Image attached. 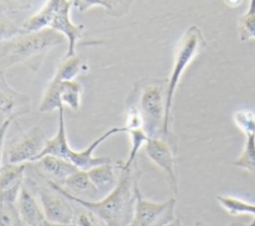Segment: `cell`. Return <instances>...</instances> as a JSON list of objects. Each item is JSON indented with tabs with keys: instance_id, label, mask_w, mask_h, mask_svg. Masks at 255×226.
Listing matches in <instances>:
<instances>
[{
	"instance_id": "obj_1",
	"label": "cell",
	"mask_w": 255,
	"mask_h": 226,
	"mask_svg": "<svg viewBox=\"0 0 255 226\" xmlns=\"http://www.w3.org/2000/svg\"><path fill=\"white\" fill-rule=\"evenodd\" d=\"M117 185L101 200L91 201L69 192L62 185L40 174L48 185L65 195L72 202L94 212L106 226H127L134 207V188L138 183V175L132 172V167L128 170L120 169Z\"/></svg>"
},
{
	"instance_id": "obj_2",
	"label": "cell",
	"mask_w": 255,
	"mask_h": 226,
	"mask_svg": "<svg viewBox=\"0 0 255 226\" xmlns=\"http://www.w3.org/2000/svg\"><path fill=\"white\" fill-rule=\"evenodd\" d=\"M64 43L65 37L50 28L20 34L0 44V70L23 64L36 72L45 56Z\"/></svg>"
},
{
	"instance_id": "obj_3",
	"label": "cell",
	"mask_w": 255,
	"mask_h": 226,
	"mask_svg": "<svg viewBox=\"0 0 255 226\" xmlns=\"http://www.w3.org/2000/svg\"><path fill=\"white\" fill-rule=\"evenodd\" d=\"M71 0H47L42 8L29 17L21 25L22 33H29L50 28L63 35L67 41V51L64 57L76 54V46L83 33V26L76 25L71 20Z\"/></svg>"
},
{
	"instance_id": "obj_4",
	"label": "cell",
	"mask_w": 255,
	"mask_h": 226,
	"mask_svg": "<svg viewBox=\"0 0 255 226\" xmlns=\"http://www.w3.org/2000/svg\"><path fill=\"white\" fill-rule=\"evenodd\" d=\"M204 46L205 41L200 28L193 25L185 31L176 47L171 72L165 89V113L163 124L164 136H167L169 133L172 102L180 78L186 67Z\"/></svg>"
},
{
	"instance_id": "obj_5",
	"label": "cell",
	"mask_w": 255,
	"mask_h": 226,
	"mask_svg": "<svg viewBox=\"0 0 255 226\" xmlns=\"http://www.w3.org/2000/svg\"><path fill=\"white\" fill-rule=\"evenodd\" d=\"M165 89L161 82L153 81L141 87L135 104L142 117L143 129L148 137H163Z\"/></svg>"
},
{
	"instance_id": "obj_6",
	"label": "cell",
	"mask_w": 255,
	"mask_h": 226,
	"mask_svg": "<svg viewBox=\"0 0 255 226\" xmlns=\"http://www.w3.org/2000/svg\"><path fill=\"white\" fill-rule=\"evenodd\" d=\"M135 200L132 217L127 226H164L175 219L176 199L169 198L163 202L146 199L136 183Z\"/></svg>"
},
{
	"instance_id": "obj_7",
	"label": "cell",
	"mask_w": 255,
	"mask_h": 226,
	"mask_svg": "<svg viewBox=\"0 0 255 226\" xmlns=\"http://www.w3.org/2000/svg\"><path fill=\"white\" fill-rule=\"evenodd\" d=\"M37 195L45 220L63 225H70L74 222L76 213L71 204L72 201L65 195L50 186L49 188L39 186L37 188Z\"/></svg>"
},
{
	"instance_id": "obj_8",
	"label": "cell",
	"mask_w": 255,
	"mask_h": 226,
	"mask_svg": "<svg viewBox=\"0 0 255 226\" xmlns=\"http://www.w3.org/2000/svg\"><path fill=\"white\" fill-rule=\"evenodd\" d=\"M232 116L236 126L246 136L242 152L232 165L247 170L255 177V113L250 110H238Z\"/></svg>"
},
{
	"instance_id": "obj_9",
	"label": "cell",
	"mask_w": 255,
	"mask_h": 226,
	"mask_svg": "<svg viewBox=\"0 0 255 226\" xmlns=\"http://www.w3.org/2000/svg\"><path fill=\"white\" fill-rule=\"evenodd\" d=\"M44 130L35 125L24 133L8 150L7 162L9 163H33L42 153L46 141Z\"/></svg>"
},
{
	"instance_id": "obj_10",
	"label": "cell",
	"mask_w": 255,
	"mask_h": 226,
	"mask_svg": "<svg viewBox=\"0 0 255 226\" xmlns=\"http://www.w3.org/2000/svg\"><path fill=\"white\" fill-rule=\"evenodd\" d=\"M143 147L147 157L164 172L170 190L177 194L178 182L175 172V150L170 147L163 137H149Z\"/></svg>"
},
{
	"instance_id": "obj_11",
	"label": "cell",
	"mask_w": 255,
	"mask_h": 226,
	"mask_svg": "<svg viewBox=\"0 0 255 226\" xmlns=\"http://www.w3.org/2000/svg\"><path fill=\"white\" fill-rule=\"evenodd\" d=\"M29 112V97L15 91L5 79L4 71L0 70V118H14Z\"/></svg>"
},
{
	"instance_id": "obj_12",
	"label": "cell",
	"mask_w": 255,
	"mask_h": 226,
	"mask_svg": "<svg viewBox=\"0 0 255 226\" xmlns=\"http://www.w3.org/2000/svg\"><path fill=\"white\" fill-rule=\"evenodd\" d=\"M37 194L25 180L15 200V206L25 226H39L44 220V212Z\"/></svg>"
},
{
	"instance_id": "obj_13",
	"label": "cell",
	"mask_w": 255,
	"mask_h": 226,
	"mask_svg": "<svg viewBox=\"0 0 255 226\" xmlns=\"http://www.w3.org/2000/svg\"><path fill=\"white\" fill-rule=\"evenodd\" d=\"M27 163H5L0 168V202H14L25 181Z\"/></svg>"
},
{
	"instance_id": "obj_14",
	"label": "cell",
	"mask_w": 255,
	"mask_h": 226,
	"mask_svg": "<svg viewBox=\"0 0 255 226\" xmlns=\"http://www.w3.org/2000/svg\"><path fill=\"white\" fill-rule=\"evenodd\" d=\"M36 162L38 163L40 169L44 172V174H40L50 178L60 185H63L65 180L78 169L70 161L54 155H45Z\"/></svg>"
},
{
	"instance_id": "obj_15",
	"label": "cell",
	"mask_w": 255,
	"mask_h": 226,
	"mask_svg": "<svg viewBox=\"0 0 255 226\" xmlns=\"http://www.w3.org/2000/svg\"><path fill=\"white\" fill-rule=\"evenodd\" d=\"M88 175L97 192L111 191L118 183L115 167L112 162L99 164L87 170Z\"/></svg>"
},
{
	"instance_id": "obj_16",
	"label": "cell",
	"mask_w": 255,
	"mask_h": 226,
	"mask_svg": "<svg viewBox=\"0 0 255 226\" xmlns=\"http://www.w3.org/2000/svg\"><path fill=\"white\" fill-rule=\"evenodd\" d=\"M56 81L58 82L59 97L62 106L68 107L70 110L74 112L78 111L81 107L83 94V87L81 83L77 80Z\"/></svg>"
},
{
	"instance_id": "obj_17",
	"label": "cell",
	"mask_w": 255,
	"mask_h": 226,
	"mask_svg": "<svg viewBox=\"0 0 255 226\" xmlns=\"http://www.w3.org/2000/svg\"><path fill=\"white\" fill-rule=\"evenodd\" d=\"M85 69L86 64L80 56L75 54L70 57H64V59L58 65L53 78L58 81L76 80V78Z\"/></svg>"
},
{
	"instance_id": "obj_18",
	"label": "cell",
	"mask_w": 255,
	"mask_h": 226,
	"mask_svg": "<svg viewBox=\"0 0 255 226\" xmlns=\"http://www.w3.org/2000/svg\"><path fill=\"white\" fill-rule=\"evenodd\" d=\"M69 192L78 195V193H98L93 185L87 170L77 169L73 172L62 185Z\"/></svg>"
},
{
	"instance_id": "obj_19",
	"label": "cell",
	"mask_w": 255,
	"mask_h": 226,
	"mask_svg": "<svg viewBox=\"0 0 255 226\" xmlns=\"http://www.w3.org/2000/svg\"><path fill=\"white\" fill-rule=\"evenodd\" d=\"M127 133L129 135L130 148H129V152H128V158L126 159V161L119 164V167L122 170H128L132 167L139 149L142 146H144L145 142L149 138L142 127L128 129L127 131Z\"/></svg>"
},
{
	"instance_id": "obj_20",
	"label": "cell",
	"mask_w": 255,
	"mask_h": 226,
	"mask_svg": "<svg viewBox=\"0 0 255 226\" xmlns=\"http://www.w3.org/2000/svg\"><path fill=\"white\" fill-rule=\"evenodd\" d=\"M63 106L61 104L60 97H59L58 82L52 78L40 101L39 111L43 113H51L53 111L59 110Z\"/></svg>"
},
{
	"instance_id": "obj_21",
	"label": "cell",
	"mask_w": 255,
	"mask_h": 226,
	"mask_svg": "<svg viewBox=\"0 0 255 226\" xmlns=\"http://www.w3.org/2000/svg\"><path fill=\"white\" fill-rule=\"evenodd\" d=\"M239 35L242 41L255 39V0H249L245 14L239 19Z\"/></svg>"
},
{
	"instance_id": "obj_22",
	"label": "cell",
	"mask_w": 255,
	"mask_h": 226,
	"mask_svg": "<svg viewBox=\"0 0 255 226\" xmlns=\"http://www.w3.org/2000/svg\"><path fill=\"white\" fill-rule=\"evenodd\" d=\"M0 226H25L14 202H0Z\"/></svg>"
},
{
	"instance_id": "obj_23",
	"label": "cell",
	"mask_w": 255,
	"mask_h": 226,
	"mask_svg": "<svg viewBox=\"0 0 255 226\" xmlns=\"http://www.w3.org/2000/svg\"><path fill=\"white\" fill-rule=\"evenodd\" d=\"M20 34H23L21 27L10 18L0 13V44L15 38Z\"/></svg>"
},
{
	"instance_id": "obj_24",
	"label": "cell",
	"mask_w": 255,
	"mask_h": 226,
	"mask_svg": "<svg viewBox=\"0 0 255 226\" xmlns=\"http://www.w3.org/2000/svg\"><path fill=\"white\" fill-rule=\"evenodd\" d=\"M76 226H102V220L91 210L84 208V210L75 214L74 222Z\"/></svg>"
},
{
	"instance_id": "obj_25",
	"label": "cell",
	"mask_w": 255,
	"mask_h": 226,
	"mask_svg": "<svg viewBox=\"0 0 255 226\" xmlns=\"http://www.w3.org/2000/svg\"><path fill=\"white\" fill-rule=\"evenodd\" d=\"M74 6L82 12L88 11L90 8L95 6H100L105 9H110L112 7L107 0H77Z\"/></svg>"
},
{
	"instance_id": "obj_26",
	"label": "cell",
	"mask_w": 255,
	"mask_h": 226,
	"mask_svg": "<svg viewBox=\"0 0 255 226\" xmlns=\"http://www.w3.org/2000/svg\"><path fill=\"white\" fill-rule=\"evenodd\" d=\"M12 120H13L12 118H7L2 123H0V168L3 165L2 160H3V150H4L5 136H6L7 130L9 128Z\"/></svg>"
},
{
	"instance_id": "obj_27",
	"label": "cell",
	"mask_w": 255,
	"mask_h": 226,
	"mask_svg": "<svg viewBox=\"0 0 255 226\" xmlns=\"http://www.w3.org/2000/svg\"><path fill=\"white\" fill-rule=\"evenodd\" d=\"M164 226H186V225L183 224V222H182L179 218H175V219H173L171 222L167 223V224L164 225Z\"/></svg>"
},
{
	"instance_id": "obj_28",
	"label": "cell",
	"mask_w": 255,
	"mask_h": 226,
	"mask_svg": "<svg viewBox=\"0 0 255 226\" xmlns=\"http://www.w3.org/2000/svg\"><path fill=\"white\" fill-rule=\"evenodd\" d=\"M39 226H68V225H63V224H57V223H52L47 220H44Z\"/></svg>"
},
{
	"instance_id": "obj_29",
	"label": "cell",
	"mask_w": 255,
	"mask_h": 226,
	"mask_svg": "<svg viewBox=\"0 0 255 226\" xmlns=\"http://www.w3.org/2000/svg\"><path fill=\"white\" fill-rule=\"evenodd\" d=\"M228 226H248V224H244V223H239V222H234L229 224Z\"/></svg>"
},
{
	"instance_id": "obj_30",
	"label": "cell",
	"mask_w": 255,
	"mask_h": 226,
	"mask_svg": "<svg viewBox=\"0 0 255 226\" xmlns=\"http://www.w3.org/2000/svg\"><path fill=\"white\" fill-rule=\"evenodd\" d=\"M194 226H207V224L202 222V221H197V222H195Z\"/></svg>"
},
{
	"instance_id": "obj_31",
	"label": "cell",
	"mask_w": 255,
	"mask_h": 226,
	"mask_svg": "<svg viewBox=\"0 0 255 226\" xmlns=\"http://www.w3.org/2000/svg\"><path fill=\"white\" fill-rule=\"evenodd\" d=\"M248 226H255V216L252 217V221L248 224Z\"/></svg>"
},
{
	"instance_id": "obj_32",
	"label": "cell",
	"mask_w": 255,
	"mask_h": 226,
	"mask_svg": "<svg viewBox=\"0 0 255 226\" xmlns=\"http://www.w3.org/2000/svg\"><path fill=\"white\" fill-rule=\"evenodd\" d=\"M71 1H72V3H73V6H74V5H75V3H76V1H77V0H71Z\"/></svg>"
},
{
	"instance_id": "obj_33",
	"label": "cell",
	"mask_w": 255,
	"mask_h": 226,
	"mask_svg": "<svg viewBox=\"0 0 255 226\" xmlns=\"http://www.w3.org/2000/svg\"><path fill=\"white\" fill-rule=\"evenodd\" d=\"M68 226H76L74 223H72V224H70V225H68Z\"/></svg>"
},
{
	"instance_id": "obj_34",
	"label": "cell",
	"mask_w": 255,
	"mask_h": 226,
	"mask_svg": "<svg viewBox=\"0 0 255 226\" xmlns=\"http://www.w3.org/2000/svg\"><path fill=\"white\" fill-rule=\"evenodd\" d=\"M21 1H24V0H21Z\"/></svg>"
}]
</instances>
